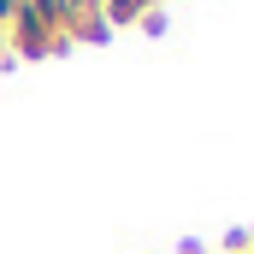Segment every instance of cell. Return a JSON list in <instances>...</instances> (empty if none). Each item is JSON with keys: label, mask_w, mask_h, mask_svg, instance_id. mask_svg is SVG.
Wrapping results in <instances>:
<instances>
[{"label": "cell", "mask_w": 254, "mask_h": 254, "mask_svg": "<svg viewBox=\"0 0 254 254\" xmlns=\"http://www.w3.org/2000/svg\"><path fill=\"white\" fill-rule=\"evenodd\" d=\"M60 36H65V6L60 0H24L18 18L6 24V42L24 48V54H48Z\"/></svg>", "instance_id": "1"}]
</instances>
